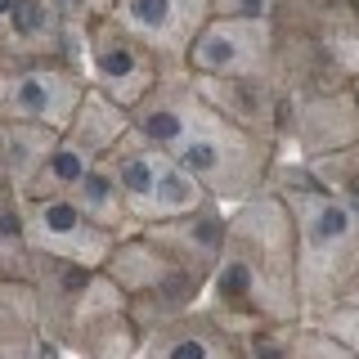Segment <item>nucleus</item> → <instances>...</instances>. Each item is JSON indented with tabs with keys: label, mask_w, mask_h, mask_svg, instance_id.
I'll use <instances>...</instances> for the list:
<instances>
[{
	"label": "nucleus",
	"mask_w": 359,
	"mask_h": 359,
	"mask_svg": "<svg viewBox=\"0 0 359 359\" xmlns=\"http://www.w3.org/2000/svg\"><path fill=\"white\" fill-rule=\"evenodd\" d=\"M310 319H319L332 337H341V341L351 346V355L359 359V306H355V301H332V306L314 310Z\"/></svg>",
	"instance_id": "4be33fe9"
},
{
	"label": "nucleus",
	"mask_w": 359,
	"mask_h": 359,
	"mask_svg": "<svg viewBox=\"0 0 359 359\" xmlns=\"http://www.w3.org/2000/svg\"><path fill=\"white\" fill-rule=\"evenodd\" d=\"M108 14L130 27L162 63L184 67L189 45L211 18V0H117Z\"/></svg>",
	"instance_id": "4468645a"
},
{
	"label": "nucleus",
	"mask_w": 359,
	"mask_h": 359,
	"mask_svg": "<svg viewBox=\"0 0 359 359\" xmlns=\"http://www.w3.org/2000/svg\"><path fill=\"white\" fill-rule=\"evenodd\" d=\"M207 301L238 319L247 332L287 328L306 319L297 229L278 189H261L229 207V233H224L220 265L207 283Z\"/></svg>",
	"instance_id": "f03ea898"
},
{
	"label": "nucleus",
	"mask_w": 359,
	"mask_h": 359,
	"mask_svg": "<svg viewBox=\"0 0 359 359\" xmlns=\"http://www.w3.org/2000/svg\"><path fill=\"white\" fill-rule=\"evenodd\" d=\"M104 274L126 292L135 319H140V332H149L153 323L171 319L175 310H189L207 297V278L194 274L184 261H175L149 229L117 238V247L104 261Z\"/></svg>",
	"instance_id": "39448f33"
},
{
	"label": "nucleus",
	"mask_w": 359,
	"mask_h": 359,
	"mask_svg": "<svg viewBox=\"0 0 359 359\" xmlns=\"http://www.w3.org/2000/svg\"><path fill=\"white\" fill-rule=\"evenodd\" d=\"M184 67L194 76H265L274 72V18L211 14L189 45Z\"/></svg>",
	"instance_id": "9b49d317"
},
{
	"label": "nucleus",
	"mask_w": 359,
	"mask_h": 359,
	"mask_svg": "<svg viewBox=\"0 0 359 359\" xmlns=\"http://www.w3.org/2000/svg\"><path fill=\"white\" fill-rule=\"evenodd\" d=\"M359 140V86L301 95L292 112V149L297 157H323Z\"/></svg>",
	"instance_id": "2eb2a0df"
},
{
	"label": "nucleus",
	"mask_w": 359,
	"mask_h": 359,
	"mask_svg": "<svg viewBox=\"0 0 359 359\" xmlns=\"http://www.w3.org/2000/svg\"><path fill=\"white\" fill-rule=\"evenodd\" d=\"M130 112L135 126L162 149H171L207 184V194H216L229 207L274 184V171L287 153L283 144L265 140V135L238 126L229 112H220L189 67H171Z\"/></svg>",
	"instance_id": "f257e3e1"
},
{
	"label": "nucleus",
	"mask_w": 359,
	"mask_h": 359,
	"mask_svg": "<svg viewBox=\"0 0 359 359\" xmlns=\"http://www.w3.org/2000/svg\"><path fill=\"white\" fill-rule=\"evenodd\" d=\"M90 166H99V157L86 149V144H76L67 130H59V140H54L50 157L36 166V175L27 180V184L18 189V198H45V194H67V189L81 180Z\"/></svg>",
	"instance_id": "6ab92c4d"
},
{
	"label": "nucleus",
	"mask_w": 359,
	"mask_h": 359,
	"mask_svg": "<svg viewBox=\"0 0 359 359\" xmlns=\"http://www.w3.org/2000/svg\"><path fill=\"white\" fill-rule=\"evenodd\" d=\"M76 202H81V211L90 220H99L104 229H112L117 238H126V233L140 229V216H135V207H130V198H126V189L117 184V175L108 171V162H99V166H90V171L76 180L72 189H67Z\"/></svg>",
	"instance_id": "a211bd4d"
},
{
	"label": "nucleus",
	"mask_w": 359,
	"mask_h": 359,
	"mask_svg": "<svg viewBox=\"0 0 359 359\" xmlns=\"http://www.w3.org/2000/svg\"><path fill=\"white\" fill-rule=\"evenodd\" d=\"M140 355L149 359H247L252 355V332L238 319H229L207 297L189 310H175L171 319L153 323L140 337Z\"/></svg>",
	"instance_id": "9d476101"
},
{
	"label": "nucleus",
	"mask_w": 359,
	"mask_h": 359,
	"mask_svg": "<svg viewBox=\"0 0 359 359\" xmlns=\"http://www.w3.org/2000/svg\"><path fill=\"white\" fill-rule=\"evenodd\" d=\"M274 76L297 99L359 86V0H278Z\"/></svg>",
	"instance_id": "20e7f679"
},
{
	"label": "nucleus",
	"mask_w": 359,
	"mask_h": 359,
	"mask_svg": "<svg viewBox=\"0 0 359 359\" xmlns=\"http://www.w3.org/2000/svg\"><path fill=\"white\" fill-rule=\"evenodd\" d=\"M59 355L41 319V301L32 278H0V359Z\"/></svg>",
	"instance_id": "f3484780"
},
{
	"label": "nucleus",
	"mask_w": 359,
	"mask_h": 359,
	"mask_svg": "<svg viewBox=\"0 0 359 359\" xmlns=\"http://www.w3.org/2000/svg\"><path fill=\"white\" fill-rule=\"evenodd\" d=\"M32 243L22 233V216H18V198L14 189L0 194V278H27L32 274Z\"/></svg>",
	"instance_id": "412c9836"
},
{
	"label": "nucleus",
	"mask_w": 359,
	"mask_h": 359,
	"mask_svg": "<svg viewBox=\"0 0 359 359\" xmlns=\"http://www.w3.org/2000/svg\"><path fill=\"white\" fill-rule=\"evenodd\" d=\"M9 14H14V0H0V36H5V22H9Z\"/></svg>",
	"instance_id": "a878e982"
},
{
	"label": "nucleus",
	"mask_w": 359,
	"mask_h": 359,
	"mask_svg": "<svg viewBox=\"0 0 359 359\" xmlns=\"http://www.w3.org/2000/svg\"><path fill=\"white\" fill-rule=\"evenodd\" d=\"M207 99L220 112H229L238 126L265 135L274 144H292V112H297V95L278 81L274 72L265 76H198Z\"/></svg>",
	"instance_id": "ddd939ff"
},
{
	"label": "nucleus",
	"mask_w": 359,
	"mask_h": 359,
	"mask_svg": "<svg viewBox=\"0 0 359 359\" xmlns=\"http://www.w3.org/2000/svg\"><path fill=\"white\" fill-rule=\"evenodd\" d=\"M76 5H81V14H86V18H95V14H108L117 0H76Z\"/></svg>",
	"instance_id": "b1692460"
},
{
	"label": "nucleus",
	"mask_w": 359,
	"mask_h": 359,
	"mask_svg": "<svg viewBox=\"0 0 359 359\" xmlns=\"http://www.w3.org/2000/svg\"><path fill=\"white\" fill-rule=\"evenodd\" d=\"M18 198V194H14ZM22 233H27L32 252L54 256V261H72L86 269H104L108 252L117 247V233L90 220L81 202L72 194H45V198H18Z\"/></svg>",
	"instance_id": "6e6552de"
},
{
	"label": "nucleus",
	"mask_w": 359,
	"mask_h": 359,
	"mask_svg": "<svg viewBox=\"0 0 359 359\" xmlns=\"http://www.w3.org/2000/svg\"><path fill=\"white\" fill-rule=\"evenodd\" d=\"M341 301H355V306H359V274H355V283L346 287V297H341Z\"/></svg>",
	"instance_id": "bb28decb"
},
{
	"label": "nucleus",
	"mask_w": 359,
	"mask_h": 359,
	"mask_svg": "<svg viewBox=\"0 0 359 359\" xmlns=\"http://www.w3.org/2000/svg\"><path fill=\"white\" fill-rule=\"evenodd\" d=\"M81 63H86L90 86H99L104 95H112L117 104H126V108H135L166 72H171V63H162L149 45L135 36L130 27H121L112 14L86 18Z\"/></svg>",
	"instance_id": "423d86ee"
},
{
	"label": "nucleus",
	"mask_w": 359,
	"mask_h": 359,
	"mask_svg": "<svg viewBox=\"0 0 359 359\" xmlns=\"http://www.w3.org/2000/svg\"><path fill=\"white\" fill-rule=\"evenodd\" d=\"M140 229H149L175 261H184L194 274H202L211 283V274L220 265V252H224V233H229V202L207 198L202 207L184 211V216L153 220V224H140Z\"/></svg>",
	"instance_id": "dca6fc26"
},
{
	"label": "nucleus",
	"mask_w": 359,
	"mask_h": 359,
	"mask_svg": "<svg viewBox=\"0 0 359 359\" xmlns=\"http://www.w3.org/2000/svg\"><path fill=\"white\" fill-rule=\"evenodd\" d=\"M86 14L76 0H14L0 36V63L27 59H76L81 63Z\"/></svg>",
	"instance_id": "f8f14e48"
},
{
	"label": "nucleus",
	"mask_w": 359,
	"mask_h": 359,
	"mask_svg": "<svg viewBox=\"0 0 359 359\" xmlns=\"http://www.w3.org/2000/svg\"><path fill=\"white\" fill-rule=\"evenodd\" d=\"M278 198L292 211V229H297V274H301V297H306V314L332 306L346 297V287L359 274V211L323 184L301 157L283 153L274 171Z\"/></svg>",
	"instance_id": "7ed1b4c3"
},
{
	"label": "nucleus",
	"mask_w": 359,
	"mask_h": 359,
	"mask_svg": "<svg viewBox=\"0 0 359 359\" xmlns=\"http://www.w3.org/2000/svg\"><path fill=\"white\" fill-rule=\"evenodd\" d=\"M90 76L76 59H27V63H0V117L41 121L63 130L72 121L76 104L86 99Z\"/></svg>",
	"instance_id": "0eeeda50"
},
{
	"label": "nucleus",
	"mask_w": 359,
	"mask_h": 359,
	"mask_svg": "<svg viewBox=\"0 0 359 359\" xmlns=\"http://www.w3.org/2000/svg\"><path fill=\"white\" fill-rule=\"evenodd\" d=\"M140 319H135L126 292H121L104 269L90 274V283L76 301L67 328L59 332L63 355H86V359H121L140 355Z\"/></svg>",
	"instance_id": "1a4fd4ad"
},
{
	"label": "nucleus",
	"mask_w": 359,
	"mask_h": 359,
	"mask_svg": "<svg viewBox=\"0 0 359 359\" xmlns=\"http://www.w3.org/2000/svg\"><path fill=\"white\" fill-rule=\"evenodd\" d=\"M278 0H211V14H238V18H274Z\"/></svg>",
	"instance_id": "5701e85b"
},
{
	"label": "nucleus",
	"mask_w": 359,
	"mask_h": 359,
	"mask_svg": "<svg viewBox=\"0 0 359 359\" xmlns=\"http://www.w3.org/2000/svg\"><path fill=\"white\" fill-rule=\"evenodd\" d=\"M54 140H59V130H54V126L5 117V175H9V189H14V194L27 184L32 175H36V166L54 149Z\"/></svg>",
	"instance_id": "aec40b11"
},
{
	"label": "nucleus",
	"mask_w": 359,
	"mask_h": 359,
	"mask_svg": "<svg viewBox=\"0 0 359 359\" xmlns=\"http://www.w3.org/2000/svg\"><path fill=\"white\" fill-rule=\"evenodd\" d=\"M9 189V175H5V117H0V194Z\"/></svg>",
	"instance_id": "393cba45"
}]
</instances>
